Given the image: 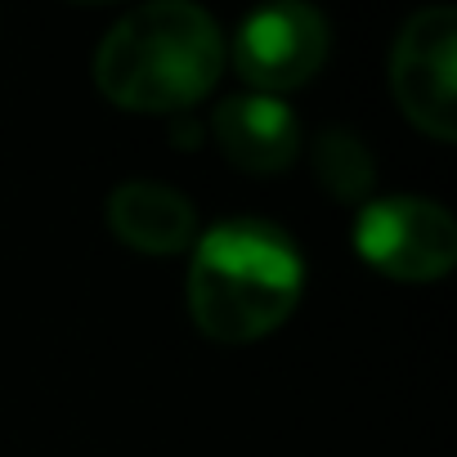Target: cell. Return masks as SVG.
Here are the masks:
<instances>
[{"label":"cell","mask_w":457,"mask_h":457,"mask_svg":"<svg viewBox=\"0 0 457 457\" xmlns=\"http://www.w3.org/2000/svg\"><path fill=\"white\" fill-rule=\"evenodd\" d=\"M453 41H457V14L448 5H430L403 23L390 50V90L403 117L439 144L457 139Z\"/></svg>","instance_id":"cell-5"},{"label":"cell","mask_w":457,"mask_h":457,"mask_svg":"<svg viewBox=\"0 0 457 457\" xmlns=\"http://www.w3.org/2000/svg\"><path fill=\"white\" fill-rule=\"evenodd\" d=\"M220 23L184 0L130 10L95 50V86L126 112H184L220 81Z\"/></svg>","instance_id":"cell-2"},{"label":"cell","mask_w":457,"mask_h":457,"mask_svg":"<svg viewBox=\"0 0 457 457\" xmlns=\"http://www.w3.org/2000/svg\"><path fill=\"white\" fill-rule=\"evenodd\" d=\"M112 234L144 256H179L197 243V211L193 202L157 179H126L108 197Z\"/></svg>","instance_id":"cell-7"},{"label":"cell","mask_w":457,"mask_h":457,"mask_svg":"<svg viewBox=\"0 0 457 457\" xmlns=\"http://www.w3.org/2000/svg\"><path fill=\"white\" fill-rule=\"evenodd\" d=\"M301 292L305 261L270 220H220L193 243L188 310L211 341L243 345L270 337L301 305Z\"/></svg>","instance_id":"cell-1"},{"label":"cell","mask_w":457,"mask_h":457,"mask_svg":"<svg viewBox=\"0 0 457 457\" xmlns=\"http://www.w3.org/2000/svg\"><path fill=\"white\" fill-rule=\"evenodd\" d=\"M220 153L247 175H278L301 153V121L274 95H234L211 112Z\"/></svg>","instance_id":"cell-6"},{"label":"cell","mask_w":457,"mask_h":457,"mask_svg":"<svg viewBox=\"0 0 457 457\" xmlns=\"http://www.w3.org/2000/svg\"><path fill=\"white\" fill-rule=\"evenodd\" d=\"M328 19L296 0L252 10L234 32V68L252 86V95H287L319 77L328 63Z\"/></svg>","instance_id":"cell-4"},{"label":"cell","mask_w":457,"mask_h":457,"mask_svg":"<svg viewBox=\"0 0 457 457\" xmlns=\"http://www.w3.org/2000/svg\"><path fill=\"white\" fill-rule=\"evenodd\" d=\"M314 175H319V184H323L337 202H359V197L372 188L377 166H372L368 144H363L354 130L328 126V130L319 135V144H314Z\"/></svg>","instance_id":"cell-8"},{"label":"cell","mask_w":457,"mask_h":457,"mask_svg":"<svg viewBox=\"0 0 457 457\" xmlns=\"http://www.w3.org/2000/svg\"><path fill=\"white\" fill-rule=\"evenodd\" d=\"M354 252L395 283H435L457 261V224L430 197H377L354 220Z\"/></svg>","instance_id":"cell-3"}]
</instances>
